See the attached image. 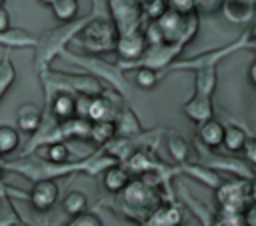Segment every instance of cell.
Masks as SVG:
<instances>
[{
	"label": "cell",
	"instance_id": "8992f818",
	"mask_svg": "<svg viewBox=\"0 0 256 226\" xmlns=\"http://www.w3.org/2000/svg\"><path fill=\"white\" fill-rule=\"evenodd\" d=\"M122 200L126 208H130L132 212H144L146 218V214L160 204V190L156 186H150L142 178L128 180V184L122 188Z\"/></svg>",
	"mask_w": 256,
	"mask_h": 226
},
{
	"label": "cell",
	"instance_id": "e0dca14e",
	"mask_svg": "<svg viewBox=\"0 0 256 226\" xmlns=\"http://www.w3.org/2000/svg\"><path fill=\"white\" fill-rule=\"evenodd\" d=\"M142 130L140 118L132 108H118L114 116V136H138Z\"/></svg>",
	"mask_w": 256,
	"mask_h": 226
},
{
	"label": "cell",
	"instance_id": "277c9868",
	"mask_svg": "<svg viewBox=\"0 0 256 226\" xmlns=\"http://www.w3.org/2000/svg\"><path fill=\"white\" fill-rule=\"evenodd\" d=\"M58 56H62L64 60L80 66L84 72L96 76L98 80H104L112 90H116L122 98H126V94H128V80H126L124 72L118 68V64L106 62L98 54H78V52H70L66 48Z\"/></svg>",
	"mask_w": 256,
	"mask_h": 226
},
{
	"label": "cell",
	"instance_id": "ee69618b",
	"mask_svg": "<svg viewBox=\"0 0 256 226\" xmlns=\"http://www.w3.org/2000/svg\"><path fill=\"white\" fill-rule=\"evenodd\" d=\"M4 2H6V0H0V6H4Z\"/></svg>",
	"mask_w": 256,
	"mask_h": 226
},
{
	"label": "cell",
	"instance_id": "1f68e13d",
	"mask_svg": "<svg viewBox=\"0 0 256 226\" xmlns=\"http://www.w3.org/2000/svg\"><path fill=\"white\" fill-rule=\"evenodd\" d=\"M134 70V84L142 90H152L158 82H160V76L154 68H148V66H138V68H132Z\"/></svg>",
	"mask_w": 256,
	"mask_h": 226
},
{
	"label": "cell",
	"instance_id": "d6a6232c",
	"mask_svg": "<svg viewBox=\"0 0 256 226\" xmlns=\"http://www.w3.org/2000/svg\"><path fill=\"white\" fill-rule=\"evenodd\" d=\"M66 226H102V222L96 214H90V212L84 210L80 214H74Z\"/></svg>",
	"mask_w": 256,
	"mask_h": 226
},
{
	"label": "cell",
	"instance_id": "d590c367",
	"mask_svg": "<svg viewBox=\"0 0 256 226\" xmlns=\"http://www.w3.org/2000/svg\"><path fill=\"white\" fill-rule=\"evenodd\" d=\"M240 152H244V156H246V162H248V164H254V162H256V140L248 136Z\"/></svg>",
	"mask_w": 256,
	"mask_h": 226
},
{
	"label": "cell",
	"instance_id": "2e32d148",
	"mask_svg": "<svg viewBox=\"0 0 256 226\" xmlns=\"http://www.w3.org/2000/svg\"><path fill=\"white\" fill-rule=\"evenodd\" d=\"M42 118H44V110L30 102L22 104L16 110V126H18V130H22L26 134H34L40 128Z\"/></svg>",
	"mask_w": 256,
	"mask_h": 226
},
{
	"label": "cell",
	"instance_id": "d6986e66",
	"mask_svg": "<svg viewBox=\"0 0 256 226\" xmlns=\"http://www.w3.org/2000/svg\"><path fill=\"white\" fill-rule=\"evenodd\" d=\"M222 10H224V16L234 24L250 22L254 16V4L246 0H224Z\"/></svg>",
	"mask_w": 256,
	"mask_h": 226
},
{
	"label": "cell",
	"instance_id": "cb8c5ba5",
	"mask_svg": "<svg viewBox=\"0 0 256 226\" xmlns=\"http://www.w3.org/2000/svg\"><path fill=\"white\" fill-rule=\"evenodd\" d=\"M50 8H52V14L60 22H70V20L78 18L80 2L78 0H52L50 2Z\"/></svg>",
	"mask_w": 256,
	"mask_h": 226
},
{
	"label": "cell",
	"instance_id": "7bdbcfd3",
	"mask_svg": "<svg viewBox=\"0 0 256 226\" xmlns=\"http://www.w3.org/2000/svg\"><path fill=\"white\" fill-rule=\"evenodd\" d=\"M6 226H22V224H6Z\"/></svg>",
	"mask_w": 256,
	"mask_h": 226
},
{
	"label": "cell",
	"instance_id": "9a60e30c",
	"mask_svg": "<svg viewBox=\"0 0 256 226\" xmlns=\"http://www.w3.org/2000/svg\"><path fill=\"white\" fill-rule=\"evenodd\" d=\"M180 224H182V214L176 206H170V204H164V206L158 204L142 220V226H180Z\"/></svg>",
	"mask_w": 256,
	"mask_h": 226
},
{
	"label": "cell",
	"instance_id": "f546056e",
	"mask_svg": "<svg viewBox=\"0 0 256 226\" xmlns=\"http://www.w3.org/2000/svg\"><path fill=\"white\" fill-rule=\"evenodd\" d=\"M62 208H64V212L70 214V216L80 214V212H84V210L88 208V198H86L84 192L72 190V192H68V194L64 196V200H62Z\"/></svg>",
	"mask_w": 256,
	"mask_h": 226
},
{
	"label": "cell",
	"instance_id": "4316f807",
	"mask_svg": "<svg viewBox=\"0 0 256 226\" xmlns=\"http://www.w3.org/2000/svg\"><path fill=\"white\" fill-rule=\"evenodd\" d=\"M166 148H168V154H170L178 164H184V162H186L188 152H190V144H188L180 134L170 132V134H168V140H166Z\"/></svg>",
	"mask_w": 256,
	"mask_h": 226
},
{
	"label": "cell",
	"instance_id": "ab89813d",
	"mask_svg": "<svg viewBox=\"0 0 256 226\" xmlns=\"http://www.w3.org/2000/svg\"><path fill=\"white\" fill-rule=\"evenodd\" d=\"M38 2H40V4H44V6H50V2H52V0H38Z\"/></svg>",
	"mask_w": 256,
	"mask_h": 226
},
{
	"label": "cell",
	"instance_id": "f35d334b",
	"mask_svg": "<svg viewBox=\"0 0 256 226\" xmlns=\"http://www.w3.org/2000/svg\"><path fill=\"white\" fill-rule=\"evenodd\" d=\"M210 226H226V224H224V222H222L220 218H216V220H214V222H212Z\"/></svg>",
	"mask_w": 256,
	"mask_h": 226
},
{
	"label": "cell",
	"instance_id": "4dcf8cb0",
	"mask_svg": "<svg viewBox=\"0 0 256 226\" xmlns=\"http://www.w3.org/2000/svg\"><path fill=\"white\" fill-rule=\"evenodd\" d=\"M14 80H16V68L10 60V56L6 54L0 60V102L6 96V92L10 90V86L14 84Z\"/></svg>",
	"mask_w": 256,
	"mask_h": 226
},
{
	"label": "cell",
	"instance_id": "7a4b0ae2",
	"mask_svg": "<svg viewBox=\"0 0 256 226\" xmlns=\"http://www.w3.org/2000/svg\"><path fill=\"white\" fill-rule=\"evenodd\" d=\"M92 16V12L88 16H82V18H74L70 22H62L60 26L52 28L50 32H46L42 38H38L36 46H34V64H36V70H44L50 66V62L66 48V44L72 42V38L80 32V28L88 22V18Z\"/></svg>",
	"mask_w": 256,
	"mask_h": 226
},
{
	"label": "cell",
	"instance_id": "5bb4252c",
	"mask_svg": "<svg viewBox=\"0 0 256 226\" xmlns=\"http://www.w3.org/2000/svg\"><path fill=\"white\" fill-rule=\"evenodd\" d=\"M46 110H50V114L54 116V120L62 122V120H70L76 116V94L70 92H56L48 104Z\"/></svg>",
	"mask_w": 256,
	"mask_h": 226
},
{
	"label": "cell",
	"instance_id": "836d02e7",
	"mask_svg": "<svg viewBox=\"0 0 256 226\" xmlns=\"http://www.w3.org/2000/svg\"><path fill=\"white\" fill-rule=\"evenodd\" d=\"M222 2L224 0H196L194 10L202 12V14H214V12H218L222 8Z\"/></svg>",
	"mask_w": 256,
	"mask_h": 226
},
{
	"label": "cell",
	"instance_id": "9c48e42d",
	"mask_svg": "<svg viewBox=\"0 0 256 226\" xmlns=\"http://www.w3.org/2000/svg\"><path fill=\"white\" fill-rule=\"evenodd\" d=\"M146 46L148 44H146V38L142 34V28H138V30H130V32L118 34L114 50L120 56L118 62H134V60H138L142 56Z\"/></svg>",
	"mask_w": 256,
	"mask_h": 226
},
{
	"label": "cell",
	"instance_id": "484cf974",
	"mask_svg": "<svg viewBox=\"0 0 256 226\" xmlns=\"http://www.w3.org/2000/svg\"><path fill=\"white\" fill-rule=\"evenodd\" d=\"M40 148H42V156L40 158H44V160H48L52 164H62V162L70 160V148L64 142H50V144H44Z\"/></svg>",
	"mask_w": 256,
	"mask_h": 226
},
{
	"label": "cell",
	"instance_id": "83f0119b",
	"mask_svg": "<svg viewBox=\"0 0 256 226\" xmlns=\"http://www.w3.org/2000/svg\"><path fill=\"white\" fill-rule=\"evenodd\" d=\"M20 146V134L16 128L2 124L0 126V156H8L12 154L16 148Z\"/></svg>",
	"mask_w": 256,
	"mask_h": 226
},
{
	"label": "cell",
	"instance_id": "30bf717a",
	"mask_svg": "<svg viewBox=\"0 0 256 226\" xmlns=\"http://www.w3.org/2000/svg\"><path fill=\"white\" fill-rule=\"evenodd\" d=\"M26 198L30 200L34 210H38V212L50 210L56 204V200H58V184H56V180L54 178L34 180L32 190H30V194Z\"/></svg>",
	"mask_w": 256,
	"mask_h": 226
},
{
	"label": "cell",
	"instance_id": "8d00e7d4",
	"mask_svg": "<svg viewBox=\"0 0 256 226\" xmlns=\"http://www.w3.org/2000/svg\"><path fill=\"white\" fill-rule=\"evenodd\" d=\"M6 28H10V14L4 6H0V32Z\"/></svg>",
	"mask_w": 256,
	"mask_h": 226
},
{
	"label": "cell",
	"instance_id": "4fadbf2b",
	"mask_svg": "<svg viewBox=\"0 0 256 226\" xmlns=\"http://www.w3.org/2000/svg\"><path fill=\"white\" fill-rule=\"evenodd\" d=\"M182 112L186 118H190L196 124L206 122L208 118H214V104H212V96H204L194 92L190 100H186L182 104Z\"/></svg>",
	"mask_w": 256,
	"mask_h": 226
},
{
	"label": "cell",
	"instance_id": "3957f363",
	"mask_svg": "<svg viewBox=\"0 0 256 226\" xmlns=\"http://www.w3.org/2000/svg\"><path fill=\"white\" fill-rule=\"evenodd\" d=\"M116 26L106 14H96L88 18V22L80 28V32L72 38L74 44H78L86 54H104L112 52L116 46Z\"/></svg>",
	"mask_w": 256,
	"mask_h": 226
},
{
	"label": "cell",
	"instance_id": "8fae6325",
	"mask_svg": "<svg viewBox=\"0 0 256 226\" xmlns=\"http://www.w3.org/2000/svg\"><path fill=\"white\" fill-rule=\"evenodd\" d=\"M116 112H118V104H116V102L112 100V96H108V92L104 90L102 94L90 96L88 108H86V120H90V122H102V120L114 122Z\"/></svg>",
	"mask_w": 256,
	"mask_h": 226
},
{
	"label": "cell",
	"instance_id": "b9f144b4",
	"mask_svg": "<svg viewBox=\"0 0 256 226\" xmlns=\"http://www.w3.org/2000/svg\"><path fill=\"white\" fill-rule=\"evenodd\" d=\"M136 2H138V4H142V6H144V2H146V0H136Z\"/></svg>",
	"mask_w": 256,
	"mask_h": 226
},
{
	"label": "cell",
	"instance_id": "60d3db41",
	"mask_svg": "<svg viewBox=\"0 0 256 226\" xmlns=\"http://www.w3.org/2000/svg\"><path fill=\"white\" fill-rule=\"evenodd\" d=\"M2 168H4V162H2V156H0V174H2Z\"/></svg>",
	"mask_w": 256,
	"mask_h": 226
},
{
	"label": "cell",
	"instance_id": "7c38bea8",
	"mask_svg": "<svg viewBox=\"0 0 256 226\" xmlns=\"http://www.w3.org/2000/svg\"><path fill=\"white\" fill-rule=\"evenodd\" d=\"M212 170H224V172H232V174H240L248 180L254 178V168L252 164H248L246 160L234 158V156H222V154H208L206 164Z\"/></svg>",
	"mask_w": 256,
	"mask_h": 226
},
{
	"label": "cell",
	"instance_id": "d4e9b609",
	"mask_svg": "<svg viewBox=\"0 0 256 226\" xmlns=\"http://www.w3.org/2000/svg\"><path fill=\"white\" fill-rule=\"evenodd\" d=\"M182 168H184V170H186L190 176H194V178H198L200 182L208 184L210 188H216V186L222 182L220 174H218V172H214L212 168L204 166V164H184Z\"/></svg>",
	"mask_w": 256,
	"mask_h": 226
},
{
	"label": "cell",
	"instance_id": "44dd1931",
	"mask_svg": "<svg viewBox=\"0 0 256 226\" xmlns=\"http://www.w3.org/2000/svg\"><path fill=\"white\" fill-rule=\"evenodd\" d=\"M192 72H194V92L212 96L216 90V84H218L216 66H204V68H196Z\"/></svg>",
	"mask_w": 256,
	"mask_h": 226
},
{
	"label": "cell",
	"instance_id": "6da1fadb",
	"mask_svg": "<svg viewBox=\"0 0 256 226\" xmlns=\"http://www.w3.org/2000/svg\"><path fill=\"white\" fill-rule=\"evenodd\" d=\"M42 88H44V98L46 104L48 100L56 94V92H70V94H84V96H96L104 92L102 82L84 72V74H66V72H58V70H50L44 68L38 72Z\"/></svg>",
	"mask_w": 256,
	"mask_h": 226
},
{
	"label": "cell",
	"instance_id": "e575fe53",
	"mask_svg": "<svg viewBox=\"0 0 256 226\" xmlns=\"http://www.w3.org/2000/svg\"><path fill=\"white\" fill-rule=\"evenodd\" d=\"M194 4L196 0H166V6L174 12H180V14H190V12H196L194 10Z\"/></svg>",
	"mask_w": 256,
	"mask_h": 226
},
{
	"label": "cell",
	"instance_id": "74e56055",
	"mask_svg": "<svg viewBox=\"0 0 256 226\" xmlns=\"http://www.w3.org/2000/svg\"><path fill=\"white\" fill-rule=\"evenodd\" d=\"M248 80H250V84H252V86L256 84V62H252V64H250V68H248Z\"/></svg>",
	"mask_w": 256,
	"mask_h": 226
},
{
	"label": "cell",
	"instance_id": "ba28073f",
	"mask_svg": "<svg viewBox=\"0 0 256 226\" xmlns=\"http://www.w3.org/2000/svg\"><path fill=\"white\" fill-rule=\"evenodd\" d=\"M252 180L244 182H220L216 186V198L222 210H234V212H244V208L254 202L252 198Z\"/></svg>",
	"mask_w": 256,
	"mask_h": 226
},
{
	"label": "cell",
	"instance_id": "f1b7e54d",
	"mask_svg": "<svg viewBox=\"0 0 256 226\" xmlns=\"http://www.w3.org/2000/svg\"><path fill=\"white\" fill-rule=\"evenodd\" d=\"M114 122L110 120H102V122H90V132H88V140L96 142V144H106L112 136H114Z\"/></svg>",
	"mask_w": 256,
	"mask_h": 226
},
{
	"label": "cell",
	"instance_id": "5b68a950",
	"mask_svg": "<svg viewBox=\"0 0 256 226\" xmlns=\"http://www.w3.org/2000/svg\"><path fill=\"white\" fill-rule=\"evenodd\" d=\"M256 46V40H254V28H248L240 38H236L234 42L222 46V48H214V50H208V52H202V54H196L192 58H186V60H174L166 70L160 72V78L174 72V70H196V68H204V66H218L220 60L228 58L230 54L242 50V48H248L252 50Z\"/></svg>",
	"mask_w": 256,
	"mask_h": 226
},
{
	"label": "cell",
	"instance_id": "ac0fdd59",
	"mask_svg": "<svg viewBox=\"0 0 256 226\" xmlns=\"http://www.w3.org/2000/svg\"><path fill=\"white\" fill-rule=\"evenodd\" d=\"M38 42L36 36H32L24 28H6L0 32V46L4 48H34Z\"/></svg>",
	"mask_w": 256,
	"mask_h": 226
},
{
	"label": "cell",
	"instance_id": "603a6c76",
	"mask_svg": "<svg viewBox=\"0 0 256 226\" xmlns=\"http://www.w3.org/2000/svg\"><path fill=\"white\" fill-rule=\"evenodd\" d=\"M248 134L244 128L236 126V124H230V126H224V134H222V144L228 152H240L244 142H246Z\"/></svg>",
	"mask_w": 256,
	"mask_h": 226
},
{
	"label": "cell",
	"instance_id": "52a82bcc",
	"mask_svg": "<svg viewBox=\"0 0 256 226\" xmlns=\"http://www.w3.org/2000/svg\"><path fill=\"white\" fill-rule=\"evenodd\" d=\"M108 12L118 34L138 30L144 24L142 4H138L136 0H108Z\"/></svg>",
	"mask_w": 256,
	"mask_h": 226
},
{
	"label": "cell",
	"instance_id": "7402d4cb",
	"mask_svg": "<svg viewBox=\"0 0 256 226\" xmlns=\"http://www.w3.org/2000/svg\"><path fill=\"white\" fill-rule=\"evenodd\" d=\"M128 180H130V172H128L120 162L108 166V168L104 170V178H102L104 188H106L108 192H112V194L122 192V188L128 184Z\"/></svg>",
	"mask_w": 256,
	"mask_h": 226
},
{
	"label": "cell",
	"instance_id": "ffe728a7",
	"mask_svg": "<svg viewBox=\"0 0 256 226\" xmlns=\"http://www.w3.org/2000/svg\"><path fill=\"white\" fill-rule=\"evenodd\" d=\"M222 134H224V124L218 122L216 118H208L206 122L198 124V140L208 148L222 146Z\"/></svg>",
	"mask_w": 256,
	"mask_h": 226
}]
</instances>
